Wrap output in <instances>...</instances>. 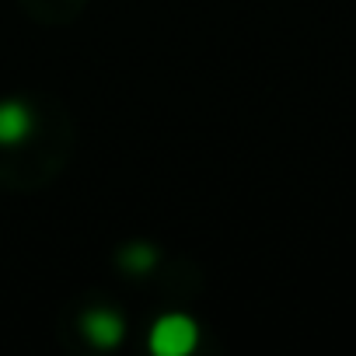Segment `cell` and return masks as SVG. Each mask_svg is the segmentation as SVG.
<instances>
[{
    "mask_svg": "<svg viewBox=\"0 0 356 356\" xmlns=\"http://www.w3.org/2000/svg\"><path fill=\"white\" fill-rule=\"evenodd\" d=\"M147 346H150L154 356H186L200 346V325H196V318H189L182 311L161 314L150 325Z\"/></svg>",
    "mask_w": 356,
    "mask_h": 356,
    "instance_id": "obj_1",
    "label": "cell"
},
{
    "mask_svg": "<svg viewBox=\"0 0 356 356\" xmlns=\"http://www.w3.org/2000/svg\"><path fill=\"white\" fill-rule=\"evenodd\" d=\"M81 332L88 335L91 346H98V349H112V346L122 342V335H126V321H122L115 311H108V307H95V311H88V314L81 318Z\"/></svg>",
    "mask_w": 356,
    "mask_h": 356,
    "instance_id": "obj_2",
    "label": "cell"
},
{
    "mask_svg": "<svg viewBox=\"0 0 356 356\" xmlns=\"http://www.w3.org/2000/svg\"><path fill=\"white\" fill-rule=\"evenodd\" d=\"M35 129V115L22 102H0V147H15L29 140Z\"/></svg>",
    "mask_w": 356,
    "mask_h": 356,
    "instance_id": "obj_3",
    "label": "cell"
},
{
    "mask_svg": "<svg viewBox=\"0 0 356 356\" xmlns=\"http://www.w3.org/2000/svg\"><path fill=\"white\" fill-rule=\"evenodd\" d=\"M154 248L150 245H129L126 252H122V262L129 266V269H136V273H147L150 266H154Z\"/></svg>",
    "mask_w": 356,
    "mask_h": 356,
    "instance_id": "obj_4",
    "label": "cell"
}]
</instances>
